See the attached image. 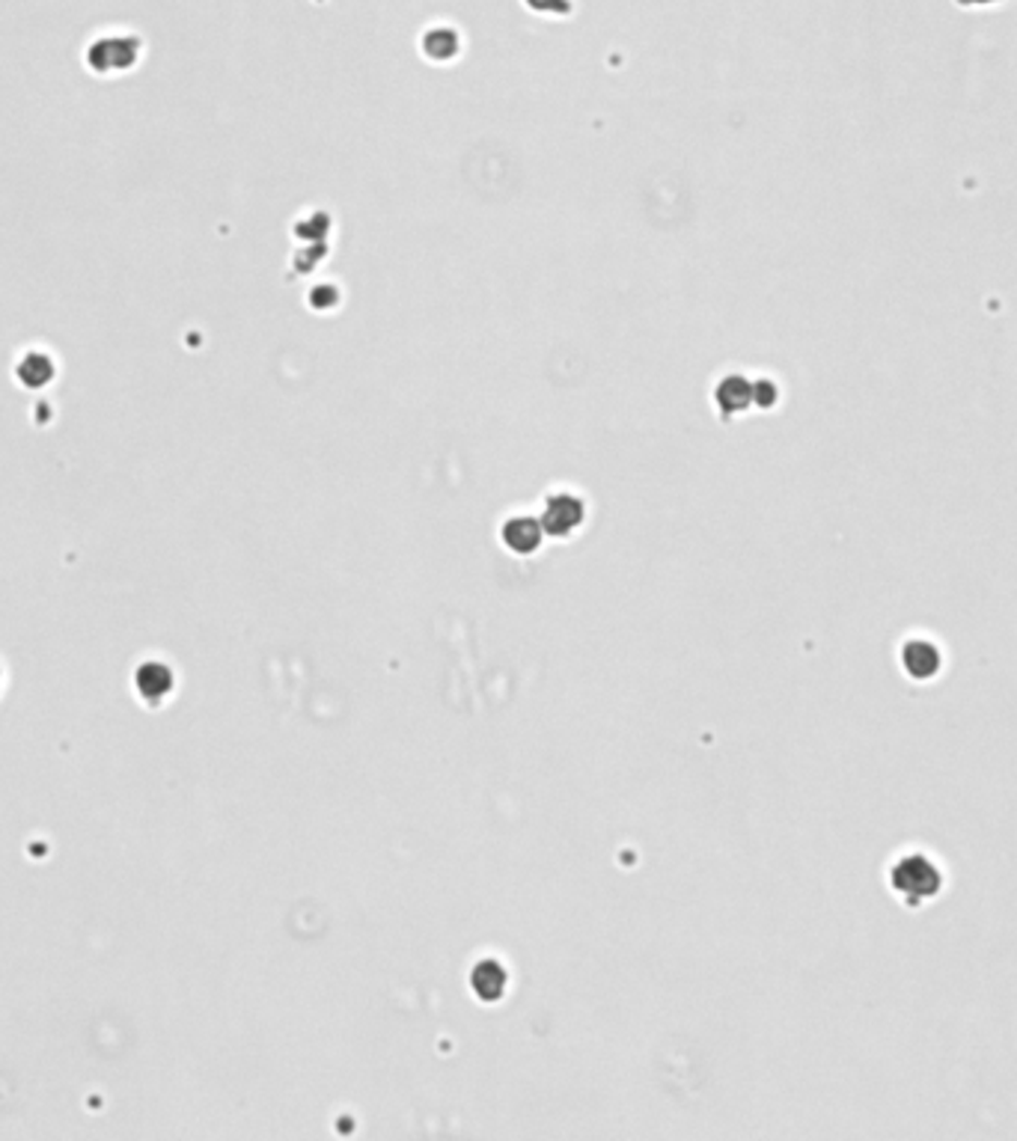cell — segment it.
I'll use <instances>...</instances> for the list:
<instances>
[{"label": "cell", "mask_w": 1017, "mask_h": 1141, "mask_svg": "<svg viewBox=\"0 0 1017 1141\" xmlns=\"http://www.w3.org/2000/svg\"><path fill=\"white\" fill-rule=\"evenodd\" d=\"M889 889L908 907H922L943 891V871L929 853H905L889 869Z\"/></svg>", "instance_id": "cell-1"}, {"label": "cell", "mask_w": 1017, "mask_h": 1141, "mask_svg": "<svg viewBox=\"0 0 1017 1141\" xmlns=\"http://www.w3.org/2000/svg\"><path fill=\"white\" fill-rule=\"evenodd\" d=\"M898 660L910 681H934L943 669V652L931 640H908Z\"/></svg>", "instance_id": "cell-2"}, {"label": "cell", "mask_w": 1017, "mask_h": 1141, "mask_svg": "<svg viewBox=\"0 0 1017 1141\" xmlns=\"http://www.w3.org/2000/svg\"><path fill=\"white\" fill-rule=\"evenodd\" d=\"M134 60H137V43H132L129 36H108V39L89 45V65L99 75L125 72L129 65H134Z\"/></svg>", "instance_id": "cell-3"}, {"label": "cell", "mask_w": 1017, "mask_h": 1141, "mask_svg": "<svg viewBox=\"0 0 1017 1141\" xmlns=\"http://www.w3.org/2000/svg\"><path fill=\"white\" fill-rule=\"evenodd\" d=\"M542 530L550 535H569L583 523V502L571 494H557L545 502V514L538 518Z\"/></svg>", "instance_id": "cell-4"}, {"label": "cell", "mask_w": 1017, "mask_h": 1141, "mask_svg": "<svg viewBox=\"0 0 1017 1141\" xmlns=\"http://www.w3.org/2000/svg\"><path fill=\"white\" fill-rule=\"evenodd\" d=\"M542 535H545V530H542V521H536V518H512L504 526L506 544L512 550H518V554H533L542 544Z\"/></svg>", "instance_id": "cell-5"}, {"label": "cell", "mask_w": 1017, "mask_h": 1141, "mask_svg": "<svg viewBox=\"0 0 1017 1141\" xmlns=\"http://www.w3.org/2000/svg\"><path fill=\"white\" fill-rule=\"evenodd\" d=\"M55 378V360L45 351H27L22 360H19V384L31 387V390H39V387H48Z\"/></svg>", "instance_id": "cell-6"}, {"label": "cell", "mask_w": 1017, "mask_h": 1141, "mask_svg": "<svg viewBox=\"0 0 1017 1141\" xmlns=\"http://www.w3.org/2000/svg\"><path fill=\"white\" fill-rule=\"evenodd\" d=\"M717 404L723 413H741L753 404V384L744 378H723L717 387Z\"/></svg>", "instance_id": "cell-7"}, {"label": "cell", "mask_w": 1017, "mask_h": 1141, "mask_svg": "<svg viewBox=\"0 0 1017 1141\" xmlns=\"http://www.w3.org/2000/svg\"><path fill=\"white\" fill-rule=\"evenodd\" d=\"M473 990L480 993L482 999L494 1002L506 987V972L494 960H482L480 967L473 969Z\"/></svg>", "instance_id": "cell-8"}, {"label": "cell", "mask_w": 1017, "mask_h": 1141, "mask_svg": "<svg viewBox=\"0 0 1017 1141\" xmlns=\"http://www.w3.org/2000/svg\"><path fill=\"white\" fill-rule=\"evenodd\" d=\"M967 3H994V0H967Z\"/></svg>", "instance_id": "cell-9"}]
</instances>
